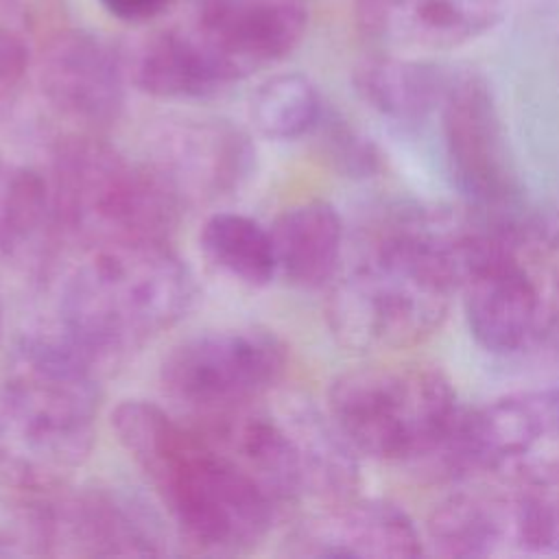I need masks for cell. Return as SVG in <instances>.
I'll use <instances>...</instances> for the list:
<instances>
[{
  "label": "cell",
  "instance_id": "6da1fadb",
  "mask_svg": "<svg viewBox=\"0 0 559 559\" xmlns=\"http://www.w3.org/2000/svg\"><path fill=\"white\" fill-rule=\"evenodd\" d=\"M469 210L395 207L367 234L358 260L332 280L325 317L356 352L406 349L430 338L459 293Z\"/></svg>",
  "mask_w": 559,
  "mask_h": 559
},
{
  "label": "cell",
  "instance_id": "7a4b0ae2",
  "mask_svg": "<svg viewBox=\"0 0 559 559\" xmlns=\"http://www.w3.org/2000/svg\"><path fill=\"white\" fill-rule=\"evenodd\" d=\"M111 426L188 544L236 555L266 537L280 504L194 426L146 400L120 402Z\"/></svg>",
  "mask_w": 559,
  "mask_h": 559
},
{
  "label": "cell",
  "instance_id": "3957f363",
  "mask_svg": "<svg viewBox=\"0 0 559 559\" xmlns=\"http://www.w3.org/2000/svg\"><path fill=\"white\" fill-rule=\"evenodd\" d=\"M98 369L61 332L17 341L0 386V478L28 491L61 487L94 443Z\"/></svg>",
  "mask_w": 559,
  "mask_h": 559
},
{
  "label": "cell",
  "instance_id": "277c9868",
  "mask_svg": "<svg viewBox=\"0 0 559 559\" xmlns=\"http://www.w3.org/2000/svg\"><path fill=\"white\" fill-rule=\"evenodd\" d=\"M192 301V273L164 240L103 242L63 280L59 328L100 371L173 328Z\"/></svg>",
  "mask_w": 559,
  "mask_h": 559
},
{
  "label": "cell",
  "instance_id": "5b68a950",
  "mask_svg": "<svg viewBox=\"0 0 559 559\" xmlns=\"http://www.w3.org/2000/svg\"><path fill=\"white\" fill-rule=\"evenodd\" d=\"M50 188L61 234L87 247L124 240L166 242L186 205L146 162H129L92 131L57 142Z\"/></svg>",
  "mask_w": 559,
  "mask_h": 559
},
{
  "label": "cell",
  "instance_id": "8992f818",
  "mask_svg": "<svg viewBox=\"0 0 559 559\" xmlns=\"http://www.w3.org/2000/svg\"><path fill=\"white\" fill-rule=\"evenodd\" d=\"M459 411L452 382L415 362L349 369L328 389V417L356 454L376 461L432 456Z\"/></svg>",
  "mask_w": 559,
  "mask_h": 559
},
{
  "label": "cell",
  "instance_id": "52a82bcc",
  "mask_svg": "<svg viewBox=\"0 0 559 559\" xmlns=\"http://www.w3.org/2000/svg\"><path fill=\"white\" fill-rule=\"evenodd\" d=\"M546 238L539 227L507 210H491L465 255L459 293L474 341L493 354L528 349L546 323L542 286L524 262V251Z\"/></svg>",
  "mask_w": 559,
  "mask_h": 559
},
{
  "label": "cell",
  "instance_id": "ba28073f",
  "mask_svg": "<svg viewBox=\"0 0 559 559\" xmlns=\"http://www.w3.org/2000/svg\"><path fill=\"white\" fill-rule=\"evenodd\" d=\"M454 476H493L507 485L559 487V384L461 408L432 454Z\"/></svg>",
  "mask_w": 559,
  "mask_h": 559
},
{
  "label": "cell",
  "instance_id": "9c48e42d",
  "mask_svg": "<svg viewBox=\"0 0 559 559\" xmlns=\"http://www.w3.org/2000/svg\"><path fill=\"white\" fill-rule=\"evenodd\" d=\"M286 371V347L269 330L229 328L194 334L162 360L164 391L194 417L260 402Z\"/></svg>",
  "mask_w": 559,
  "mask_h": 559
},
{
  "label": "cell",
  "instance_id": "30bf717a",
  "mask_svg": "<svg viewBox=\"0 0 559 559\" xmlns=\"http://www.w3.org/2000/svg\"><path fill=\"white\" fill-rule=\"evenodd\" d=\"M441 122L452 179L469 205L509 210L520 186L496 96L483 74L474 70L450 74Z\"/></svg>",
  "mask_w": 559,
  "mask_h": 559
},
{
  "label": "cell",
  "instance_id": "8fae6325",
  "mask_svg": "<svg viewBox=\"0 0 559 559\" xmlns=\"http://www.w3.org/2000/svg\"><path fill=\"white\" fill-rule=\"evenodd\" d=\"M146 155L183 203L238 190L255 164L249 135L221 118H166L148 131Z\"/></svg>",
  "mask_w": 559,
  "mask_h": 559
},
{
  "label": "cell",
  "instance_id": "7c38bea8",
  "mask_svg": "<svg viewBox=\"0 0 559 559\" xmlns=\"http://www.w3.org/2000/svg\"><path fill=\"white\" fill-rule=\"evenodd\" d=\"M39 552L87 557L162 555L157 518L138 500L107 489H85L35 507Z\"/></svg>",
  "mask_w": 559,
  "mask_h": 559
},
{
  "label": "cell",
  "instance_id": "4fadbf2b",
  "mask_svg": "<svg viewBox=\"0 0 559 559\" xmlns=\"http://www.w3.org/2000/svg\"><path fill=\"white\" fill-rule=\"evenodd\" d=\"M124 63L87 31L55 33L39 63V87L48 105L85 131L111 127L124 107Z\"/></svg>",
  "mask_w": 559,
  "mask_h": 559
},
{
  "label": "cell",
  "instance_id": "5bb4252c",
  "mask_svg": "<svg viewBox=\"0 0 559 559\" xmlns=\"http://www.w3.org/2000/svg\"><path fill=\"white\" fill-rule=\"evenodd\" d=\"M426 544L441 557L533 555L531 489L459 491L435 507L426 522Z\"/></svg>",
  "mask_w": 559,
  "mask_h": 559
},
{
  "label": "cell",
  "instance_id": "9a60e30c",
  "mask_svg": "<svg viewBox=\"0 0 559 559\" xmlns=\"http://www.w3.org/2000/svg\"><path fill=\"white\" fill-rule=\"evenodd\" d=\"M424 537L411 515L378 498H345L299 524L290 552L299 557L408 559L424 555Z\"/></svg>",
  "mask_w": 559,
  "mask_h": 559
},
{
  "label": "cell",
  "instance_id": "2e32d148",
  "mask_svg": "<svg viewBox=\"0 0 559 559\" xmlns=\"http://www.w3.org/2000/svg\"><path fill=\"white\" fill-rule=\"evenodd\" d=\"M299 0H199L194 26L240 79L286 57L306 33Z\"/></svg>",
  "mask_w": 559,
  "mask_h": 559
},
{
  "label": "cell",
  "instance_id": "e0dca14e",
  "mask_svg": "<svg viewBox=\"0 0 559 559\" xmlns=\"http://www.w3.org/2000/svg\"><path fill=\"white\" fill-rule=\"evenodd\" d=\"M356 22L373 39L408 48H452L489 31L504 0H356Z\"/></svg>",
  "mask_w": 559,
  "mask_h": 559
},
{
  "label": "cell",
  "instance_id": "ac0fdd59",
  "mask_svg": "<svg viewBox=\"0 0 559 559\" xmlns=\"http://www.w3.org/2000/svg\"><path fill=\"white\" fill-rule=\"evenodd\" d=\"M122 63L135 87L157 98H205L240 81L194 24L146 35Z\"/></svg>",
  "mask_w": 559,
  "mask_h": 559
},
{
  "label": "cell",
  "instance_id": "d6986e66",
  "mask_svg": "<svg viewBox=\"0 0 559 559\" xmlns=\"http://www.w3.org/2000/svg\"><path fill=\"white\" fill-rule=\"evenodd\" d=\"M271 231L277 271L299 288H323L341 271L343 221L328 201H304L284 210Z\"/></svg>",
  "mask_w": 559,
  "mask_h": 559
},
{
  "label": "cell",
  "instance_id": "ffe728a7",
  "mask_svg": "<svg viewBox=\"0 0 559 559\" xmlns=\"http://www.w3.org/2000/svg\"><path fill=\"white\" fill-rule=\"evenodd\" d=\"M352 81L358 96L380 116L417 124L441 109L450 72L419 59L371 55L356 63Z\"/></svg>",
  "mask_w": 559,
  "mask_h": 559
},
{
  "label": "cell",
  "instance_id": "44dd1931",
  "mask_svg": "<svg viewBox=\"0 0 559 559\" xmlns=\"http://www.w3.org/2000/svg\"><path fill=\"white\" fill-rule=\"evenodd\" d=\"M199 245L214 266L242 284L264 286L277 273L271 231L249 216L212 214L201 227Z\"/></svg>",
  "mask_w": 559,
  "mask_h": 559
},
{
  "label": "cell",
  "instance_id": "7402d4cb",
  "mask_svg": "<svg viewBox=\"0 0 559 559\" xmlns=\"http://www.w3.org/2000/svg\"><path fill=\"white\" fill-rule=\"evenodd\" d=\"M321 114L323 103L314 83L297 72L266 79L251 98V120L271 140H295L310 133Z\"/></svg>",
  "mask_w": 559,
  "mask_h": 559
},
{
  "label": "cell",
  "instance_id": "603a6c76",
  "mask_svg": "<svg viewBox=\"0 0 559 559\" xmlns=\"http://www.w3.org/2000/svg\"><path fill=\"white\" fill-rule=\"evenodd\" d=\"M312 131H319L321 153L338 173L347 177H371L380 170L376 144L341 116L323 109Z\"/></svg>",
  "mask_w": 559,
  "mask_h": 559
},
{
  "label": "cell",
  "instance_id": "cb8c5ba5",
  "mask_svg": "<svg viewBox=\"0 0 559 559\" xmlns=\"http://www.w3.org/2000/svg\"><path fill=\"white\" fill-rule=\"evenodd\" d=\"M28 68V48L11 31L0 28V105L20 87Z\"/></svg>",
  "mask_w": 559,
  "mask_h": 559
},
{
  "label": "cell",
  "instance_id": "d4e9b609",
  "mask_svg": "<svg viewBox=\"0 0 559 559\" xmlns=\"http://www.w3.org/2000/svg\"><path fill=\"white\" fill-rule=\"evenodd\" d=\"M105 11L124 22H146L162 15L173 0H100Z\"/></svg>",
  "mask_w": 559,
  "mask_h": 559
},
{
  "label": "cell",
  "instance_id": "484cf974",
  "mask_svg": "<svg viewBox=\"0 0 559 559\" xmlns=\"http://www.w3.org/2000/svg\"><path fill=\"white\" fill-rule=\"evenodd\" d=\"M17 528L26 531L31 535L33 544L37 546V539H35V509L33 507H28V513H26L24 520H17L13 524H9V515H2V511H0V555H9L11 552V542L13 539L9 537V531L15 533Z\"/></svg>",
  "mask_w": 559,
  "mask_h": 559
},
{
  "label": "cell",
  "instance_id": "4316f807",
  "mask_svg": "<svg viewBox=\"0 0 559 559\" xmlns=\"http://www.w3.org/2000/svg\"><path fill=\"white\" fill-rule=\"evenodd\" d=\"M0 323H2V314H0Z\"/></svg>",
  "mask_w": 559,
  "mask_h": 559
}]
</instances>
